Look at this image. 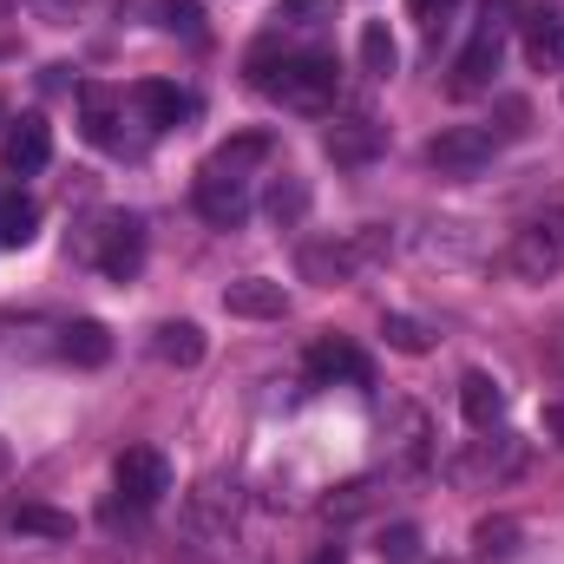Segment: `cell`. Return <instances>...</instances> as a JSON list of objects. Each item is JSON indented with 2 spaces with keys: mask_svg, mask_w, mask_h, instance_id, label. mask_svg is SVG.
<instances>
[{
  "mask_svg": "<svg viewBox=\"0 0 564 564\" xmlns=\"http://www.w3.org/2000/svg\"><path fill=\"white\" fill-rule=\"evenodd\" d=\"M263 158H270V139H263V132L230 139L224 151L204 158L191 197H197V217H204L210 230H237V224L250 217V204H257V191H250V164H263Z\"/></svg>",
  "mask_w": 564,
  "mask_h": 564,
  "instance_id": "6da1fadb",
  "label": "cell"
},
{
  "mask_svg": "<svg viewBox=\"0 0 564 564\" xmlns=\"http://www.w3.org/2000/svg\"><path fill=\"white\" fill-rule=\"evenodd\" d=\"M250 73H257V93H270L289 112H328L341 99V66L322 46H302V53H282V59L276 53H257Z\"/></svg>",
  "mask_w": 564,
  "mask_h": 564,
  "instance_id": "7a4b0ae2",
  "label": "cell"
},
{
  "mask_svg": "<svg viewBox=\"0 0 564 564\" xmlns=\"http://www.w3.org/2000/svg\"><path fill=\"white\" fill-rule=\"evenodd\" d=\"M388 250H394V237H388L381 224H368V230H348V237L302 243V250H295V270H302V282H322V289H335V282H355L361 270L388 263Z\"/></svg>",
  "mask_w": 564,
  "mask_h": 564,
  "instance_id": "3957f363",
  "label": "cell"
},
{
  "mask_svg": "<svg viewBox=\"0 0 564 564\" xmlns=\"http://www.w3.org/2000/svg\"><path fill=\"white\" fill-rule=\"evenodd\" d=\"M525 440L519 433H506V426H486L479 440H466L453 459H446V479L459 486V492H499V486H512L519 473H525Z\"/></svg>",
  "mask_w": 564,
  "mask_h": 564,
  "instance_id": "277c9868",
  "label": "cell"
},
{
  "mask_svg": "<svg viewBox=\"0 0 564 564\" xmlns=\"http://www.w3.org/2000/svg\"><path fill=\"white\" fill-rule=\"evenodd\" d=\"M506 270H512L519 282L564 276V204L532 210V217L512 230V243H506Z\"/></svg>",
  "mask_w": 564,
  "mask_h": 564,
  "instance_id": "5b68a950",
  "label": "cell"
},
{
  "mask_svg": "<svg viewBox=\"0 0 564 564\" xmlns=\"http://www.w3.org/2000/svg\"><path fill=\"white\" fill-rule=\"evenodd\" d=\"M506 0H486V20H479V33L466 40V53L453 59V79H446V93L453 99H479V93H492V79H499V59H506Z\"/></svg>",
  "mask_w": 564,
  "mask_h": 564,
  "instance_id": "8992f818",
  "label": "cell"
},
{
  "mask_svg": "<svg viewBox=\"0 0 564 564\" xmlns=\"http://www.w3.org/2000/svg\"><path fill=\"white\" fill-rule=\"evenodd\" d=\"M79 257L93 263V270H106L112 282H132L144 263V224L139 217H126V210H112V217H99L86 237H79Z\"/></svg>",
  "mask_w": 564,
  "mask_h": 564,
  "instance_id": "52a82bcc",
  "label": "cell"
},
{
  "mask_svg": "<svg viewBox=\"0 0 564 564\" xmlns=\"http://www.w3.org/2000/svg\"><path fill=\"white\" fill-rule=\"evenodd\" d=\"M381 446H388V473L421 479L426 466H433V414L414 408V401H394L388 421H381Z\"/></svg>",
  "mask_w": 564,
  "mask_h": 564,
  "instance_id": "ba28073f",
  "label": "cell"
},
{
  "mask_svg": "<svg viewBox=\"0 0 564 564\" xmlns=\"http://www.w3.org/2000/svg\"><path fill=\"white\" fill-rule=\"evenodd\" d=\"M499 132L492 126H446L440 139L426 144V164L440 171V177H473V171H486L492 158H499Z\"/></svg>",
  "mask_w": 564,
  "mask_h": 564,
  "instance_id": "9c48e42d",
  "label": "cell"
},
{
  "mask_svg": "<svg viewBox=\"0 0 564 564\" xmlns=\"http://www.w3.org/2000/svg\"><path fill=\"white\" fill-rule=\"evenodd\" d=\"M112 479H119V499H126L132 512H151V506H164V492H171V459H164L158 446H126L119 466H112Z\"/></svg>",
  "mask_w": 564,
  "mask_h": 564,
  "instance_id": "30bf717a",
  "label": "cell"
},
{
  "mask_svg": "<svg viewBox=\"0 0 564 564\" xmlns=\"http://www.w3.org/2000/svg\"><path fill=\"white\" fill-rule=\"evenodd\" d=\"M322 151H328L335 164L361 171V164H375V158L388 151V126H381V119H368V112H348V119H335V126L322 132Z\"/></svg>",
  "mask_w": 564,
  "mask_h": 564,
  "instance_id": "8fae6325",
  "label": "cell"
},
{
  "mask_svg": "<svg viewBox=\"0 0 564 564\" xmlns=\"http://www.w3.org/2000/svg\"><path fill=\"white\" fill-rule=\"evenodd\" d=\"M184 525H191V539H230L237 532V486L230 479H197V492H191V506H184Z\"/></svg>",
  "mask_w": 564,
  "mask_h": 564,
  "instance_id": "7c38bea8",
  "label": "cell"
},
{
  "mask_svg": "<svg viewBox=\"0 0 564 564\" xmlns=\"http://www.w3.org/2000/svg\"><path fill=\"white\" fill-rule=\"evenodd\" d=\"M519 40H525V59L539 73H564V13L558 7H525Z\"/></svg>",
  "mask_w": 564,
  "mask_h": 564,
  "instance_id": "4fadbf2b",
  "label": "cell"
},
{
  "mask_svg": "<svg viewBox=\"0 0 564 564\" xmlns=\"http://www.w3.org/2000/svg\"><path fill=\"white\" fill-rule=\"evenodd\" d=\"M132 106L144 112V126H151V132H171V126L197 119V93L164 86V79H144V86H132Z\"/></svg>",
  "mask_w": 564,
  "mask_h": 564,
  "instance_id": "5bb4252c",
  "label": "cell"
},
{
  "mask_svg": "<svg viewBox=\"0 0 564 564\" xmlns=\"http://www.w3.org/2000/svg\"><path fill=\"white\" fill-rule=\"evenodd\" d=\"M224 308L243 315V322H282V315H289V295H282V282H270V276H237L224 289Z\"/></svg>",
  "mask_w": 564,
  "mask_h": 564,
  "instance_id": "9a60e30c",
  "label": "cell"
},
{
  "mask_svg": "<svg viewBox=\"0 0 564 564\" xmlns=\"http://www.w3.org/2000/svg\"><path fill=\"white\" fill-rule=\"evenodd\" d=\"M46 158H53V126L26 112V119L7 132V151H0V164H7L13 177H33V171H46Z\"/></svg>",
  "mask_w": 564,
  "mask_h": 564,
  "instance_id": "2e32d148",
  "label": "cell"
},
{
  "mask_svg": "<svg viewBox=\"0 0 564 564\" xmlns=\"http://www.w3.org/2000/svg\"><path fill=\"white\" fill-rule=\"evenodd\" d=\"M308 375H315L322 388H335V381H368V355H361L355 341L328 335V341H315V348H308Z\"/></svg>",
  "mask_w": 564,
  "mask_h": 564,
  "instance_id": "e0dca14e",
  "label": "cell"
},
{
  "mask_svg": "<svg viewBox=\"0 0 564 564\" xmlns=\"http://www.w3.org/2000/svg\"><path fill=\"white\" fill-rule=\"evenodd\" d=\"M459 414L473 421V433H486V426L506 421V388L486 375V368H473L466 381H459Z\"/></svg>",
  "mask_w": 564,
  "mask_h": 564,
  "instance_id": "ac0fdd59",
  "label": "cell"
},
{
  "mask_svg": "<svg viewBox=\"0 0 564 564\" xmlns=\"http://www.w3.org/2000/svg\"><path fill=\"white\" fill-rule=\"evenodd\" d=\"M79 112H86V139L106 144V151H126V139H119V112H126V99H112L106 86H79Z\"/></svg>",
  "mask_w": 564,
  "mask_h": 564,
  "instance_id": "d6986e66",
  "label": "cell"
},
{
  "mask_svg": "<svg viewBox=\"0 0 564 564\" xmlns=\"http://www.w3.org/2000/svg\"><path fill=\"white\" fill-rule=\"evenodd\" d=\"M151 355L164 368H197L204 361V328L197 322H158L151 328Z\"/></svg>",
  "mask_w": 564,
  "mask_h": 564,
  "instance_id": "ffe728a7",
  "label": "cell"
},
{
  "mask_svg": "<svg viewBox=\"0 0 564 564\" xmlns=\"http://www.w3.org/2000/svg\"><path fill=\"white\" fill-rule=\"evenodd\" d=\"M59 355H66L73 368H106V361H112L106 322H66V328H59Z\"/></svg>",
  "mask_w": 564,
  "mask_h": 564,
  "instance_id": "44dd1931",
  "label": "cell"
},
{
  "mask_svg": "<svg viewBox=\"0 0 564 564\" xmlns=\"http://www.w3.org/2000/svg\"><path fill=\"white\" fill-rule=\"evenodd\" d=\"M519 539H525L519 519H479V525H473V558L479 564H512L519 558Z\"/></svg>",
  "mask_w": 564,
  "mask_h": 564,
  "instance_id": "7402d4cb",
  "label": "cell"
},
{
  "mask_svg": "<svg viewBox=\"0 0 564 564\" xmlns=\"http://www.w3.org/2000/svg\"><path fill=\"white\" fill-rule=\"evenodd\" d=\"M40 230V204L26 191H0V250H26Z\"/></svg>",
  "mask_w": 564,
  "mask_h": 564,
  "instance_id": "603a6c76",
  "label": "cell"
},
{
  "mask_svg": "<svg viewBox=\"0 0 564 564\" xmlns=\"http://www.w3.org/2000/svg\"><path fill=\"white\" fill-rule=\"evenodd\" d=\"M375 499H381V479H348V486H335V492L322 499V519H328V525L368 519V512H375Z\"/></svg>",
  "mask_w": 564,
  "mask_h": 564,
  "instance_id": "cb8c5ba5",
  "label": "cell"
},
{
  "mask_svg": "<svg viewBox=\"0 0 564 564\" xmlns=\"http://www.w3.org/2000/svg\"><path fill=\"white\" fill-rule=\"evenodd\" d=\"M7 532H13V539H53V545H59V539H73V519L53 512V506H33V499H26V506L7 512Z\"/></svg>",
  "mask_w": 564,
  "mask_h": 564,
  "instance_id": "d4e9b609",
  "label": "cell"
},
{
  "mask_svg": "<svg viewBox=\"0 0 564 564\" xmlns=\"http://www.w3.org/2000/svg\"><path fill=\"white\" fill-rule=\"evenodd\" d=\"M394 66H401V46H394L388 20H368V26H361V73H375V79H394Z\"/></svg>",
  "mask_w": 564,
  "mask_h": 564,
  "instance_id": "484cf974",
  "label": "cell"
},
{
  "mask_svg": "<svg viewBox=\"0 0 564 564\" xmlns=\"http://www.w3.org/2000/svg\"><path fill=\"white\" fill-rule=\"evenodd\" d=\"M263 210H270L276 230H295V224L308 217V184H302V177H276L270 197H263Z\"/></svg>",
  "mask_w": 564,
  "mask_h": 564,
  "instance_id": "4316f807",
  "label": "cell"
},
{
  "mask_svg": "<svg viewBox=\"0 0 564 564\" xmlns=\"http://www.w3.org/2000/svg\"><path fill=\"white\" fill-rule=\"evenodd\" d=\"M335 13H341V0H276L282 26H328Z\"/></svg>",
  "mask_w": 564,
  "mask_h": 564,
  "instance_id": "83f0119b",
  "label": "cell"
},
{
  "mask_svg": "<svg viewBox=\"0 0 564 564\" xmlns=\"http://www.w3.org/2000/svg\"><path fill=\"white\" fill-rule=\"evenodd\" d=\"M375 552H381V564H421V532L414 525H388L375 539Z\"/></svg>",
  "mask_w": 564,
  "mask_h": 564,
  "instance_id": "f1b7e54d",
  "label": "cell"
},
{
  "mask_svg": "<svg viewBox=\"0 0 564 564\" xmlns=\"http://www.w3.org/2000/svg\"><path fill=\"white\" fill-rule=\"evenodd\" d=\"M381 335H388V348H401V355H426V348H433V335H426L414 315H388Z\"/></svg>",
  "mask_w": 564,
  "mask_h": 564,
  "instance_id": "f546056e",
  "label": "cell"
},
{
  "mask_svg": "<svg viewBox=\"0 0 564 564\" xmlns=\"http://www.w3.org/2000/svg\"><path fill=\"white\" fill-rule=\"evenodd\" d=\"M164 26H171V33L184 26V40L204 46V7H197V0H164Z\"/></svg>",
  "mask_w": 564,
  "mask_h": 564,
  "instance_id": "4dcf8cb0",
  "label": "cell"
},
{
  "mask_svg": "<svg viewBox=\"0 0 564 564\" xmlns=\"http://www.w3.org/2000/svg\"><path fill=\"white\" fill-rule=\"evenodd\" d=\"M453 7H459V0H408V13H414V20H421L426 33H440V26H446V20H453Z\"/></svg>",
  "mask_w": 564,
  "mask_h": 564,
  "instance_id": "1f68e13d",
  "label": "cell"
},
{
  "mask_svg": "<svg viewBox=\"0 0 564 564\" xmlns=\"http://www.w3.org/2000/svg\"><path fill=\"white\" fill-rule=\"evenodd\" d=\"M308 564H348V545H322Z\"/></svg>",
  "mask_w": 564,
  "mask_h": 564,
  "instance_id": "d6a6232c",
  "label": "cell"
},
{
  "mask_svg": "<svg viewBox=\"0 0 564 564\" xmlns=\"http://www.w3.org/2000/svg\"><path fill=\"white\" fill-rule=\"evenodd\" d=\"M33 7H40V13H53V20H66V13L79 7V0H33Z\"/></svg>",
  "mask_w": 564,
  "mask_h": 564,
  "instance_id": "836d02e7",
  "label": "cell"
},
{
  "mask_svg": "<svg viewBox=\"0 0 564 564\" xmlns=\"http://www.w3.org/2000/svg\"><path fill=\"white\" fill-rule=\"evenodd\" d=\"M545 433H552V440L564 446V408H545Z\"/></svg>",
  "mask_w": 564,
  "mask_h": 564,
  "instance_id": "e575fe53",
  "label": "cell"
},
{
  "mask_svg": "<svg viewBox=\"0 0 564 564\" xmlns=\"http://www.w3.org/2000/svg\"><path fill=\"white\" fill-rule=\"evenodd\" d=\"M7 466H13V453H7V440H0V479H7Z\"/></svg>",
  "mask_w": 564,
  "mask_h": 564,
  "instance_id": "d590c367",
  "label": "cell"
}]
</instances>
